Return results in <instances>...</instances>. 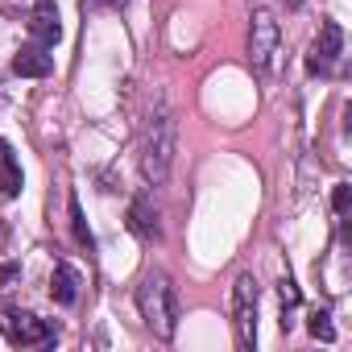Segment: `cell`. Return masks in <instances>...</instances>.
Masks as SVG:
<instances>
[{
	"instance_id": "cell-15",
	"label": "cell",
	"mask_w": 352,
	"mask_h": 352,
	"mask_svg": "<svg viewBox=\"0 0 352 352\" xmlns=\"http://www.w3.org/2000/svg\"><path fill=\"white\" fill-rule=\"evenodd\" d=\"M348 199H352V187H348V183H340V187H336V195H331V208L344 216V212H348Z\"/></svg>"
},
{
	"instance_id": "cell-11",
	"label": "cell",
	"mask_w": 352,
	"mask_h": 352,
	"mask_svg": "<svg viewBox=\"0 0 352 352\" xmlns=\"http://www.w3.org/2000/svg\"><path fill=\"white\" fill-rule=\"evenodd\" d=\"M50 298L58 302V307H71L75 298H79V274L63 261V265H54V278H50Z\"/></svg>"
},
{
	"instance_id": "cell-3",
	"label": "cell",
	"mask_w": 352,
	"mask_h": 352,
	"mask_svg": "<svg viewBox=\"0 0 352 352\" xmlns=\"http://www.w3.org/2000/svg\"><path fill=\"white\" fill-rule=\"evenodd\" d=\"M278 50H282V30L274 21L270 9H253L249 17V54H253V67L261 75H270L278 67Z\"/></svg>"
},
{
	"instance_id": "cell-16",
	"label": "cell",
	"mask_w": 352,
	"mask_h": 352,
	"mask_svg": "<svg viewBox=\"0 0 352 352\" xmlns=\"http://www.w3.org/2000/svg\"><path fill=\"white\" fill-rule=\"evenodd\" d=\"M17 278V265H0V282H13Z\"/></svg>"
},
{
	"instance_id": "cell-4",
	"label": "cell",
	"mask_w": 352,
	"mask_h": 352,
	"mask_svg": "<svg viewBox=\"0 0 352 352\" xmlns=\"http://www.w3.org/2000/svg\"><path fill=\"white\" fill-rule=\"evenodd\" d=\"M232 315H236V340L241 348L257 344V278L241 274L232 286Z\"/></svg>"
},
{
	"instance_id": "cell-13",
	"label": "cell",
	"mask_w": 352,
	"mask_h": 352,
	"mask_svg": "<svg viewBox=\"0 0 352 352\" xmlns=\"http://www.w3.org/2000/svg\"><path fill=\"white\" fill-rule=\"evenodd\" d=\"M71 228H75V241H79L83 249H91V228H87V220H83L79 199H71Z\"/></svg>"
},
{
	"instance_id": "cell-1",
	"label": "cell",
	"mask_w": 352,
	"mask_h": 352,
	"mask_svg": "<svg viewBox=\"0 0 352 352\" xmlns=\"http://www.w3.org/2000/svg\"><path fill=\"white\" fill-rule=\"evenodd\" d=\"M137 311L145 319V327L157 336V340H174L179 331V294H174L170 278L162 270L145 274L141 286H137Z\"/></svg>"
},
{
	"instance_id": "cell-2",
	"label": "cell",
	"mask_w": 352,
	"mask_h": 352,
	"mask_svg": "<svg viewBox=\"0 0 352 352\" xmlns=\"http://www.w3.org/2000/svg\"><path fill=\"white\" fill-rule=\"evenodd\" d=\"M174 145H179V124H174L170 108H157L141 133V174L145 183H166V174L174 166Z\"/></svg>"
},
{
	"instance_id": "cell-7",
	"label": "cell",
	"mask_w": 352,
	"mask_h": 352,
	"mask_svg": "<svg viewBox=\"0 0 352 352\" xmlns=\"http://www.w3.org/2000/svg\"><path fill=\"white\" fill-rule=\"evenodd\" d=\"M30 38L38 46H58L63 42V21H58V5L54 0H34V13H30Z\"/></svg>"
},
{
	"instance_id": "cell-6",
	"label": "cell",
	"mask_w": 352,
	"mask_h": 352,
	"mask_svg": "<svg viewBox=\"0 0 352 352\" xmlns=\"http://www.w3.org/2000/svg\"><path fill=\"white\" fill-rule=\"evenodd\" d=\"M340 50H344V30H340L336 21H323L315 46H311V54H307V71H311V75H331Z\"/></svg>"
},
{
	"instance_id": "cell-17",
	"label": "cell",
	"mask_w": 352,
	"mask_h": 352,
	"mask_svg": "<svg viewBox=\"0 0 352 352\" xmlns=\"http://www.w3.org/2000/svg\"><path fill=\"white\" fill-rule=\"evenodd\" d=\"M286 5H290V9H298V5H302V0H286Z\"/></svg>"
},
{
	"instance_id": "cell-9",
	"label": "cell",
	"mask_w": 352,
	"mask_h": 352,
	"mask_svg": "<svg viewBox=\"0 0 352 352\" xmlns=\"http://www.w3.org/2000/svg\"><path fill=\"white\" fill-rule=\"evenodd\" d=\"M129 228L141 236V241H157L162 228H157V208L149 204V195H137L133 208H129Z\"/></svg>"
},
{
	"instance_id": "cell-12",
	"label": "cell",
	"mask_w": 352,
	"mask_h": 352,
	"mask_svg": "<svg viewBox=\"0 0 352 352\" xmlns=\"http://www.w3.org/2000/svg\"><path fill=\"white\" fill-rule=\"evenodd\" d=\"M307 331H311L315 340H323V344L336 340V327H331V315H327V311H311V315H307Z\"/></svg>"
},
{
	"instance_id": "cell-5",
	"label": "cell",
	"mask_w": 352,
	"mask_h": 352,
	"mask_svg": "<svg viewBox=\"0 0 352 352\" xmlns=\"http://www.w3.org/2000/svg\"><path fill=\"white\" fill-rule=\"evenodd\" d=\"M5 331H9V340H13V344H21V348H34V344H54V340H58L54 323H50V319H38V315H30V311H9Z\"/></svg>"
},
{
	"instance_id": "cell-8",
	"label": "cell",
	"mask_w": 352,
	"mask_h": 352,
	"mask_svg": "<svg viewBox=\"0 0 352 352\" xmlns=\"http://www.w3.org/2000/svg\"><path fill=\"white\" fill-rule=\"evenodd\" d=\"M13 71L21 75V79H46L50 71H54V58L46 54V46H21L17 54H13Z\"/></svg>"
},
{
	"instance_id": "cell-14",
	"label": "cell",
	"mask_w": 352,
	"mask_h": 352,
	"mask_svg": "<svg viewBox=\"0 0 352 352\" xmlns=\"http://www.w3.org/2000/svg\"><path fill=\"white\" fill-rule=\"evenodd\" d=\"M278 294H282V307H298V302H302V294H298V286H294V278H290V274L278 282Z\"/></svg>"
},
{
	"instance_id": "cell-10",
	"label": "cell",
	"mask_w": 352,
	"mask_h": 352,
	"mask_svg": "<svg viewBox=\"0 0 352 352\" xmlns=\"http://www.w3.org/2000/svg\"><path fill=\"white\" fill-rule=\"evenodd\" d=\"M21 162H17V153H13V145L0 137V191H5L9 199H17L21 195Z\"/></svg>"
}]
</instances>
